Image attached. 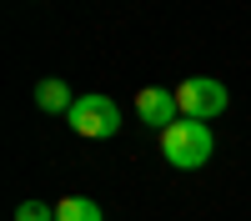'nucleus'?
<instances>
[{
	"mask_svg": "<svg viewBox=\"0 0 251 221\" xmlns=\"http://www.w3.org/2000/svg\"><path fill=\"white\" fill-rule=\"evenodd\" d=\"M15 221H55V206H46V201H20Z\"/></svg>",
	"mask_w": 251,
	"mask_h": 221,
	"instance_id": "7",
	"label": "nucleus"
},
{
	"mask_svg": "<svg viewBox=\"0 0 251 221\" xmlns=\"http://www.w3.org/2000/svg\"><path fill=\"white\" fill-rule=\"evenodd\" d=\"M55 221H100V206L91 196H66L55 206Z\"/></svg>",
	"mask_w": 251,
	"mask_h": 221,
	"instance_id": "6",
	"label": "nucleus"
},
{
	"mask_svg": "<svg viewBox=\"0 0 251 221\" xmlns=\"http://www.w3.org/2000/svg\"><path fill=\"white\" fill-rule=\"evenodd\" d=\"M211 126L206 121H191V116H181L176 126H166L161 131V151H166V161H171L176 171H196V166H206L211 161Z\"/></svg>",
	"mask_w": 251,
	"mask_h": 221,
	"instance_id": "1",
	"label": "nucleus"
},
{
	"mask_svg": "<svg viewBox=\"0 0 251 221\" xmlns=\"http://www.w3.org/2000/svg\"><path fill=\"white\" fill-rule=\"evenodd\" d=\"M136 116L146 121V126L166 131V126H176V121H181V100H176V91H166V86H146V91L136 96Z\"/></svg>",
	"mask_w": 251,
	"mask_h": 221,
	"instance_id": "4",
	"label": "nucleus"
},
{
	"mask_svg": "<svg viewBox=\"0 0 251 221\" xmlns=\"http://www.w3.org/2000/svg\"><path fill=\"white\" fill-rule=\"evenodd\" d=\"M35 106L40 111H66L71 116V106H75V100H71V86H66V80H40V86H35Z\"/></svg>",
	"mask_w": 251,
	"mask_h": 221,
	"instance_id": "5",
	"label": "nucleus"
},
{
	"mask_svg": "<svg viewBox=\"0 0 251 221\" xmlns=\"http://www.w3.org/2000/svg\"><path fill=\"white\" fill-rule=\"evenodd\" d=\"M71 126H75V136H86V141H106V136L121 131V111H116L111 96H75Z\"/></svg>",
	"mask_w": 251,
	"mask_h": 221,
	"instance_id": "3",
	"label": "nucleus"
},
{
	"mask_svg": "<svg viewBox=\"0 0 251 221\" xmlns=\"http://www.w3.org/2000/svg\"><path fill=\"white\" fill-rule=\"evenodd\" d=\"M176 100H181V116L211 121V116H221L226 106H231V91H226L221 80H211V75H191V80L176 86Z\"/></svg>",
	"mask_w": 251,
	"mask_h": 221,
	"instance_id": "2",
	"label": "nucleus"
}]
</instances>
